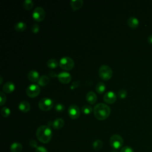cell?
<instances>
[{"instance_id":"cell-1","label":"cell","mask_w":152,"mask_h":152,"mask_svg":"<svg viewBox=\"0 0 152 152\" xmlns=\"http://www.w3.org/2000/svg\"><path fill=\"white\" fill-rule=\"evenodd\" d=\"M94 115L98 120L103 121L108 118L111 113L110 107L105 103H98L96 105L94 109Z\"/></svg>"},{"instance_id":"cell-2","label":"cell","mask_w":152,"mask_h":152,"mask_svg":"<svg viewBox=\"0 0 152 152\" xmlns=\"http://www.w3.org/2000/svg\"><path fill=\"white\" fill-rule=\"evenodd\" d=\"M37 138L43 143H48L52 137V132L48 125H42L36 131Z\"/></svg>"},{"instance_id":"cell-3","label":"cell","mask_w":152,"mask_h":152,"mask_svg":"<svg viewBox=\"0 0 152 152\" xmlns=\"http://www.w3.org/2000/svg\"><path fill=\"white\" fill-rule=\"evenodd\" d=\"M113 72L111 68L107 65H102L99 70V75L101 79L107 81L112 77Z\"/></svg>"},{"instance_id":"cell-4","label":"cell","mask_w":152,"mask_h":152,"mask_svg":"<svg viewBox=\"0 0 152 152\" xmlns=\"http://www.w3.org/2000/svg\"><path fill=\"white\" fill-rule=\"evenodd\" d=\"M59 65L62 69L69 71L73 68L74 66V62L70 57H64L60 60Z\"/></svg>"},{"instance_id":"cell-5","label":"cell","mask_w":152,"mask_h":152,"mask_svg":"<svg viewBox=\"0 0 152 152\" xmlns=\"http://www.w3.org/2000/svg\"><path fill=\"white\" fill-rule=\"evenodd\" d=\"M124 144L123 138L118 134L113 135L110 138V144L113 149L120 148Z\"/></svg>"},{"instance_id":"cell-6","label":"cell","mask_w":152,"mask_h":152,"mask_svg":"<svg viewBox=\"0 0 152 152\" xmlns=\"http://www.w3.org/2000/svg\"><path fill=\"white\" fill-rule=\"evenodd\" d=\"M53 101L52 99L47 97H45L40 100L39 102V108L41 110L44 111H48L52 109L53 107Z\"/></svg>"},{"instance_id":"cell-7","label":"cell","mask_w":152,"mask_h":152,"mask_svg":"<svg viewBox=\"0 0 152 152\" xmlns=\"http://www.w3.org/2000/svg\"><path fill=\"white\" fill-rule=\"evenodd\" d=\"M41 92V89L39 86L36 84H31L26 89L27 95L32 98L37 97Z\"/></svg>"},{"instance_id":"cell-8","label":"cell","mask_w":152,"mask_h":152,"mask_svg":"<svg viewBox=\"0 0 152 152\" xmlns=\"http://www.w3.org/2000/svg\"><path fill=\"white\" fill-rule=\"evenodd\" d=\"M32 17L35 21L38 22H42L44 20L45 17V12L44 9L40 7H36L33 12Z\"/></svg>"},{"instance_id":"cell-9","label":"cell","mask_w":152,"mask_h":152,"mask_svg":"<svg viewBox=\"0 0 152 152\" xmlns=\"http://www.w3.org/2000/svg\"><path fill=\"white\" fill-rule=\"evenodd\" d=\"M68 113L70 117L73 119H77L80 115V110L76 105H71L68 109Z\"/></svg>"},{"instance_id":"cell-10","label":"cell","mask_w":152,"mask_h":152,"mask_svg":"<svg viewBox=\"0 0 152 152\" xmlns=\"http://www.w3.org/2000/svg\"><path fill=\"white\" fill-rule=\"evenodd\" d=\"M116 99V95L113 92H108L103 96V100L108 104H112L115 103Z\"/></svg>"},{"instance_id":"cell-11","label":"cell","mask_w":152,"mask_h":152,"mask_svg":"<svg viewBox=\"0 0 152 152\" xmlns=\"http://www.w3.org/2000/svg\"><path fill=\"white\" fill-rule=\"evenodd\" d=\"M59 81L63 84H68L71 80V76L67 72H62L58 75Z\"/></svg>"},{"instance_id":"cell-12","label":"cell","mask_w":152,"mask_h":152,"mask_svg":"<svg viewBox=\"0 0 152 152\" xmlns=\"http://www.w3.org/2000/svg\"><path fill=\"white\" fill-rule=\"evenodd\" d=\"M28 79L32 82H33V83L38 82L40 79L39 74L35 70H32L29 71L28 74Z\"/></svg>"},{"instance_id":"cell-13","label":"cell","mask_w":152,"mask_h":152,"mask_svg":"<svg viewBox=\"0 0 152 152\" xmlns=\"http://www.w3.org/2000/svg\"><path fill=\"white\" fill-rule=\"evenodd\" d=\"M86 100L87 102L91 105L95 104L97 101V96L93 92H89L86 95Z\"/></svg>"},{"instance_id":"cell-14","label":"cell","mask_w":152,"mask_h":152,"mask_svg":"<svg viewBox=\"0 0 152 152\" xmlns=\"http://www.w3.org/2000/svg\"><path fill=\"white\" fill-rule=\"evenodd\" d=\"M3 91L6 93H10L15 90V85L11 81H8L3 86Z\"/></svg>"},{"instance_id":"cell-15","label":"cell","mask_w":152,"mask_h":152,"mask_svg":"<svg viewBox=\"0 0 152 152\" xmlns=\"http://www.w3.org/2000/svg\"><path fill=\"white\" fill-rule=\"evenodd\" d=\"M128 25L132 29H137L139 26V21L138 20L134 17H131L128 19L127 21Z\"/></svg>"},{"instance_id":"cell-16","label":"cell","mask_w":152,"mask_h":152,"mask_svg":"<svg viewBox=\"0 0 152 152\" xmlns=\"http://www.w3.org/2000/svg\"><path fill=\"white\" fill-rule=\"evenodd\" d=\"M64 121L62 118H57L55 121H52V127H53L54 129H61L64 126Z\"/></svg>"},{"instance_id":"cell-17","label":"cell","mask_w":152,"mask_h":152,"mask_svg":"<svg viewBox=\"0 0 152 152\" xmlns=\"http://www.w3.org/2000/svg\"><path fill=\"white\" fill-rule=\"evenodd\" d=\"M71 8L74 10H78L81 9L83 5V1L82 0H71L70 1Z\"/></svg>"},{"instance_id":"cell-18","label":"cell","mask_w":152,"mask_h":152,"mask_svg":"<svg viewBox=\"0 0 152 152\" xmlns=\"http://www.w3.org/2000/svg\"><path fill=\"white\" fill-rule=\"evenodd\" d=\"M19 109L23 112H28L31 110V105L27 101H22L19 105Z\"/></svg>"},{"instance_id":"cell-19","label":"cell","mask_w":152,"mask_h":152,"mask_svg":"<svg viewBox=\"0 0 152 152\" xmlns=\"http://www.w3.org/2000/svg\"><path fill=\"white\" fill-rule=\"evenodd\" d=\"M27 26L26 24L24 22H17L15 25V29L19 32H22L25 31L26 29Z\"/></svg>"},{"instance_id":"cell-20","label":"cell","mask_w":152,"mask_h":152,"mask_svg":"<svg viewBox=\"0 0 152 152\" xmlns=\"http://www.w3.org/2000/svg\"><path fill=\"white\" fill-rule=\"evenodd\" d=\"M23 146L22 144L19 143H14L10 147V150L12 152H20L22 150Z\"/></svg>"},{"instance_id":"cell-21","label":"cell","mask_w":152,"mask_h":152,"mask_svg":"<svg viewBox=\"0 0 152 152\" xmlns=\"http://www.w3.org/2000/svg\"><path fill=\"white\" fill-rule=\"evenodd\" d=\"M95 89L97 93H98L99 94H102L106 89V86L103 83L99 82L96 84Z\"/></svg>"},{"instance_id":"cell-22","label":"cell","mask_w":152,"mask_h":152,"mask_svg":"<svg viewBox=\"0 0 152 152\" xmlns=\"http://www.w3.org/2000/svg\"><path fill=\"white\" fill-rule=\"evenodd\" d=\"M49 81V77L47 76H42L40 77L38 81V84L41 86H45Z\"/></svg>"},{"instance_id":"cell-23","label":"cell","mask_w":152,"mask_h":152,"mask_svg":"<svg viewBox=\"0 0 152 152\" xmlns=\"http://www.w3.org/2000/svg\"><path fill=\"white\" fill-rule=\"evenodd\" d=\"M33 2L32 0H26L23 2V7L26 10H31L33 7Z\"/></svg>"},{"instance_id":"cell-24","label":"cell","mask_w":152,"mask_h":152,"mask_svg":"<svg viewBox=\"0 0 152 152\" xmlns=\"http://www.w3.org/2000/svg\"><path fill=\"white\" fill-rule=\"evenodd\" d=\"M47 65L49 68H50L51 69H54V68H56L58 67V62L56 60L51 59V60L48 61Z\"/></svg>"},{"instance_id":"cell-25","label":"cell","mask_w":152,"mask_h":152,"mask_svg":"<svg viewBox=\"0 0 152 152\" xmlns=\"http://www.w3.org/2000/svg\"><path fill=\"white\" fill-rule=\"evenodd\" d=\"M102 146H103V143L100 140H96L93 144V147L94 150H100L102 148Z\"/></svg>"},{"instance_id":"cell-26","label":"cell","mask_w":152,"mask_h":152,"mask_svg":"<svg viewBox=\"0 0 152 152\" xmlns=\"http://www.w3.org/2000/svg\"><path fill=\"white\" fill-rule=\"evenodd\" d=\"M81 111L82 112L86 114V115H89L90 113H92V112L93 111L92 108L90 105H84L82 108H81Z\"/></svg>"},{"instance_id":"cell-27","label":"cell","mask_w":152,"mask_h":152,"mask_svg":"<svg viewBox=\"0 0 152 152\" xmlns=\"http://www.w3.org/2000/svg\"><path fill=\"white\" fill-rule=\"evenodd\" d=\"M1 113L3 116L8 117L11 113V111L9 108L7 107H4L1 110Z\"/></svg>"},{"instance_id":"cell-28","label":"cell","mask_w":152,"mask_h":152,"mask_svg":"<svg viewBox=\"0 0 152 152\" xmlns=\"http://www.w3.org/2000/svg\"><path fill=\"white\" fill-rule=\"evenodd\" d=\"M0 105L1 106H3L5 104V103L6 102V100H7V97L5 95V94L1 92H0Z\"/></svg>"},{"instance_id":"cell-29","label":"cell","mask_w":152,"mask_h":152,"mask_svg":"<svg viewBox=\"0 0 152 152\" xmlns=\"http://www.w3.org/2000/svg\"><path fill=\"white\" fill-rule=\"evenodd\" d=\"M55 109L56 111L59 112H63L65 110V106L62 103H58L55 105Z\"/></svg>"},{"instance_id":"cell-30","label":"cell","mask_w":152,"mask_h":152,"mask_svg":"<svg viewBox=\"0 0 152 152\" xmlns=\"http://www.w3.org/2000/svg\"><path fill=\"white\" fill-rule=\"evenodd\" d=\"M127 92L125 89H122L119 90L118 92V96L120 99L125 98L127 97Z\"/></svg>"},{"instance_id":"cell-31","label":"cell","mask_w":152,"mask_h":152,"mask_svg":"<svg viewBox=\"0 0 152 152\" xmlns=\"http://www.w3.org/2000/svg\"><path fill=\"white\" fill-rule=\"evenodd\" d=\"M32 32L33 33H38L39 32V26L38 24H35L32 26Z\"/></svg>"},{"instance_id":"cell-32","label":"cell","mask_w":152,"mask_h":152,"mask_svg":"<svg viewBox=\"0 0 152 152\" xmlns=\"http://www.w3.org/2000/svg\"><path fill=\"white\" fill-rule=\"evenodd\" d=\"M120 152H134V151L131 147L125 146L121 148Z\"/></svg>"},{"instance_id":"cell-33","label":"cell","mask_w":152,"mask_h":152,"mask_svg":"<svg viewBox=\"0 0 152 152\" xmlns=\"http://www.w3.org/2000/svg\"><path fill=\"white\" fill-rule=\"evenodd\" d=\"M36 152H48V151H47V148H45L44 147L39 146V147H37Z\"/></svg>"},{"instance_id":"cell-34","label":"cell","mask_w":152,"mask_h":152,"mask_svg":"<svg viewBox=\"0 0 152 152\" xmlns=\"http://www.w3.org/2000/svg\"><path fill=\"white\" fill-rule=\"evenodd\" d=\"M29 144H30V145H31L32 147H37V143H36V141L35 140H31L30 142H29Z\"/></svg>"},{"instance_id":"cell-35","label":"cell","mask_w":152,"mask_h":152,"mask_svg":"<svg viewBox=\"0 0 152 152\" xmlns=\"http://www.w3.org/2000/svg\"><path fill=\"white\" fill-rule=\"evenodd\" d=\"M148 42L149 44H152V35H151L148 38Z\"/></svg>"},{"instance_id":"cell-36","label":"cell","mask_w":152,"mask_h":152,"mask_svg":"<svg viewBox=\"0 0 152 152\" xmlns=\"http://www.w3.org/2000/svg\"><path fill=\"white\" fill-rule=\"evenodd\" d=\"M49 76H50L51 77H57V76L58 77V76H57V75H56V74H55V73H54V72H51V73H49Z\"/></svg>"},{"instance_id":"cell-37","label":"cell","mask_w":152,"mask_h":152,"mask_svg":"<svg viewBox=\"0 0 152 152\" xmlns=\"http://www.w3.org/2000/svg\"><path fill=\"white\" fill-rule=\"evenodd\" d=\"M0 78H1V81H0V84H2L3 83V77L2 76H1L0 77Z\"/></svg>"},{"instance_id":"cell-38","label":"cell","mask_w":152,"mask_h":152,"mask_svg":"<svg viewBox=\"0 0 152 152\" xmlns=\"http://www.w3.org/2000/svg\"><path fill=\"white\" fill-rule=\"evenodd\" d=\"M113 152H116V151H113Z\"/></svg>"}]
</instances>
